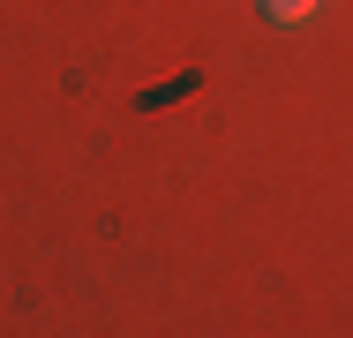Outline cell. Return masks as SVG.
Segmentation results:
<instances>
[{"mask_svg":"<svg viewBox=\"0 0 353 338\" xmlns=\"http://www.w3.org/2000/svg\"><path fill=\"white\" fill-rule=\"evenodd\" d=\"M316 8H323V0H263V15H271V23H308Z\"/></svg>","mask_w":353,"mask_h":338,"instance_id":"6da1fadb","label":"cell"}]
</instances>
